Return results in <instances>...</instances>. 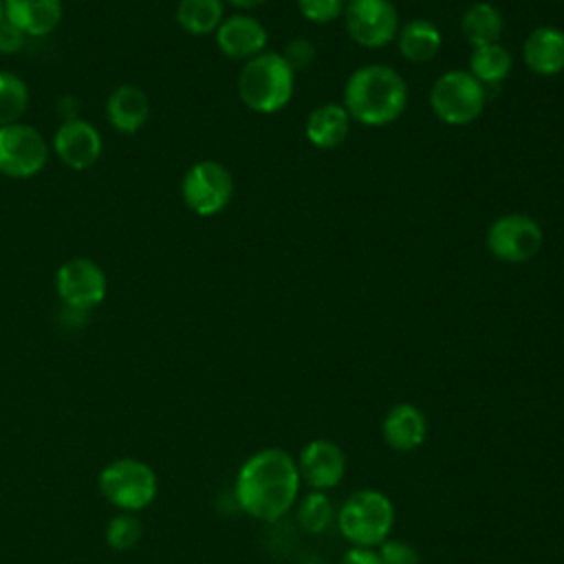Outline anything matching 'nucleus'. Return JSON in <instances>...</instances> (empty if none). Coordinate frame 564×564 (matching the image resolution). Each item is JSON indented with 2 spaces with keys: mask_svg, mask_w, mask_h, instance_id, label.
Instances as JSON below:
<instances>
[{
  "mask_svg": "<svg viewBox=\"0 0 564 564\" xmlns=\"http://www.w3.org/2000/svg\"><path fill=\"white\" fill-rule=\"evenodd\" d=\"M441 44H443V35L438 26L425 18H416L401 24L397 33L399 53L412 64H425L434 59L436 53L441 51Z\"/></svg>",
  "mask_w": 564,
  "mask_h": 564,
  "instance_id": "aec40b11",
  "label": "nucleus"
},
{
  "mask_svg": "<svg viewBox=\"0 0 564 564\" xmlns=\"http://www.w3.org/2000/svg\"><path fill=\"white\" fill-rule=\"evenodd\" d=\"M267 29L262 22L247 13L229 15L220 22L216 29V44L218 48L238 62H247L260 53H264L267 46Z\"/></svg>",
  "mask_w": 564,
  "mask_h": 564,
  "instance_id": "4468645a",
  "label": "nucleus"
},
{
  "mask_svg": "<svg viewBox=\"0 0 564 564\" xmlns=\"http://www.w3.org/2000/svg\"><path fill=\"white\" fill-rule=\"evenodd\" d=\"M485 242L496 260L520 264L538 256L544 234L535 218L527 214H505L489 225Z\"/></svg>",
  "mask_w": 564,
  "mask_h": 564,
  "instance_id": "0eeeda50",
  "label": "nucleus"
},
{
  "mask_svg": "<svg viewBox=\"0 0 564 564\" xmlns=\"http://www.w3.org/2000/svg\"><path fill=\"white\" fill-rule=\"evenodd\" d=\"M223 20H225L223 0H178L176 4V22L181 24L183 31L192 35L216 33Z\"/></svg>",
  "mask_w": 564,
  "mask_h": 564,
  "instance_id": "4be33fe9",
  "label": "nucleus"
},
{
  "mask_svg": "<svg viewBox=\"0 0 564 564\" xmlns=\"http://www.w3.org/2000/svg\"><path fill=\"white\" fill-rule=\"evenodd\" d=\"M335 520L352 546L375 549L388 540L394 527V505L379 489H359L344 500Z\"/></svg>",
  "mask_w": 564,
  "mask_h": 564,
  "instance_id": "20e7f679",
  "label": "nucleus"
},
{
  "mask_svg": "<svg viewBox=\"0 0 564 564\" xmlns=\"http://www.w3.org/2000/svg\"><path fill=\"white\" fill-rule=\"evenodd\" d=\"M350 121L341 104L317 106L306 119V139L317 150H333L346 141Z\"/></svg>",
  "mask_w": 564,
  "mask_h": 564,
  "instance_id": "6ab92c4d",
  "label": "nucleus"
},
{
  "mask_svg": "<svg viewBox=\"0 0 564 564\" xmlns=\"http://www.w3.org/2000/svg\"><path fill=\"white\" fill-rule=\"evenodd\" d=\"M280 55H282L284 62L293 68V73H297V70L308 68V66L315 62L317 51H315V44H313L311 40H306V37H293V40L286 42V46H284V51H282Z\"/></svg>",
  "mask_w": 564,
  "mask_h": 564,
  "instance_id": "cd10ccee",
  "label": "nucleus"
},
{
  "mask_svg": "<svg viewBox=\"0 0 564 564\" xmlns=\"http://www.w3.org/2000/svg\"><path fill=\"white\" fill-rule=\"evenodd\" d=\"M141 533H143L141 520L137 516H132L130 511H121L119 516H115L110 520L108 531H106V540L112 549L128 551L141 540Z\"/></svg>",
  "mask_w": 564,
  "mask_h": 564,
  "instance_id": "a878e982",
  "label": "nucleus"
},
{
  "mask_svg": "<svg viewBox=\"0 0 564 564\" xmlns=\"http://www.w3.org/2000/svg\"><path fill=\"white\" fill-rule=\"evenodd\" d=\"M4 18L26 37L48 35L62 20L59 0H4Z\"/></svg>",
  "mask_w": 564,
  "mask_h": 564,
  "instance_id": "f3484780",
  "label": "nucleus"
},
{
  "mask_svg": "<svg viewBox=\"0 0 564 564\" xmlns=\"http://www.w3.org/2000/svg\"><path fill=\"white\" fill-rule=\"evenodd\" d=\"M524 66L540 77H553L564 70V31L557 26H535L522 44Z\"/></svg>",
  "mask_w": 564,
  "mask_h": 564,
  "instance_id": "2eb2a0df",
  "label": "nucleus"
},
{
  "mask_svg": "<svg viewBox=\"0 0 564 564\" xmlns=\"http://www.w3.org/2000/svg\"><path fill=\"white\" fill-rule=\"evenodd\" d=\"M295 458L282 447H264L251 454L236 476L238 507L262 522H275L291 511L300 494Z\"/></svg>",
  "mask_w": 564,
  "mask_h": 564,
  "instance_id": "f257e3e1",
  "label": "nucleus"
},
{
  "mask_svg": "<svg viewBox=\"0 0 564 564\" xmlns=\"http://www.w3.org/2000/svg\"><path fill=\"white\" fill-rule=\"evenodd\" d=\"M24 40H26V35L20 29H15L13 24H9L7 20L0 24V53H4V55L18 53L24 46Z\"/></svg>",
  "mask_w": 564,
  "mask_h": 564,
  "instance_id": "c756f323",
  "label": "nucleus"
},
{
  "mask_svg": "<svg viewBox=\"0 0 564 564\" xmlns=\"http://www.w3.org/2000/svg\"><path fill=\"white\" fill-rule=\"evenodd\" d=\"M379 555L383 564H421L419 551L414 549V544L405 542V540H383L379 544Z\"/></svg>",
  "mask_w": 564,
  "mask_h": 564,
  "instance_id": "c85d7f7f",
  "label": "nucleus"
},
{
  "mask_svg": "<svg viewBox=\"0 0 564 564\" xmlns=\"http://www.w3.org/2000/svg\"><path fill=\"white\" fill-rule=\"evenodd\" d=\"M159 482L150 465L137 458H117L99 474L101 496L121 511H139L156 496Z\"/></svg>",
  "mask_w": 564,
  "mask_h": 564,
  "instance_id": "423d86ee",
  "label": "nucleus"
},
{
  "mask_svg": "<svg viewBox=\"0 0 564 564\" xmlns=\"http://www.w3.org/2000/svg\"><path fill=\"white\" fill-rule=\"evenodd\" d=\"M513 59L511 53L500 44H487V46H476L471 48L469 55V73L487 88L505 82L511 73Z\"/></svg>",
  "mask_w": 564,
  "mask_h": 564,
  "instance_id": "5701e85b",
  "label": "nucleus"
},
{
  "mask_svg": "<svg viewBox=\"0 0 564 564\" xmlns=\"http://www.w3.org/2000/svg\"><path fill=\"white\" fill-rule=\"evenodd\" d=\"M339 564H383L381 555L377 549L370 546H350L344 555Z\"/></svg>",
  "mask_w": 564,
  "mask_h": 564,
  "instance_id": "7c9ffc66",
  "label": "nucleus"
},
{
  "mask_svg": "<svg viewBox=\"0 0 564 564\" xmlns=\"http://www.w3.org/2000/svg\"><path fill=\"white\" fill-rule=\"evenodd\" d=\"M408 104V86L401 73L386 64L355 68L344 86L348 117L361 126L381 128L397 121Z\"/></svg>",
  "mask_w": 564,
  "mask_h": 564,
  "instance_id": "f03ea898",
  "label": "nucleus"
},
{
  "mask_svg": "<svg viewBox=\"0 0 564 564\" xmlns=\"http://www.w3.org/2000/svg\"><path fill=\"white\" fill-rule=\"evenodd\" d=\"M106 115L115 130L132 134L150 117V99L137 86H119L106 101Z\"/></svg>",
  "mask_w": 564,
  "mask_h": 564,
  "instance_id": "a211bd4d",
  "label": "nucleus"
},
{
  "mask_svg": "<svg viewBox=\"0 0 564 564\" xmlns=\"http://www.w3.org/2000/svg\"><path fill=\"white\" fill-rule=\"evenodd\" d=\"M7 18H4V0H0V24L4 22Z\"/></svg>",
  "mask_w": 564,
  "mask_h": 564,
  "instance_id": "473e14b6",
  "label": "nucleus"
},
{
  "mask_svg": "<svg viewBox=\"0 0 564 564\" xmlns=\"http://www.w3.org/2000/svg\"><path fill=\"white\" fill-rule=\"evenodd\" d=\"M29 106L26 84L7 70H0V128L18 123Z\"/></svg>",
  "mask_w": 564,
  "mask_h": 564,
  "instance_id": "393cba45",
  "label": "nucleus"
},
{
  "mask_svg": "<svg viewBox=\"0 0 564 564\" xmlns=\"http://www.w3.org/2000/svg\"><path fill=\"white\" fill-rule=\"evenodd\" d=\"M502 29V13L491 2H474L460 15V33L471 48L500 42Z\"/></svg>",
  "mask_w": 564,
  "mask_h": 564,
  "instance_id": "412c9836",
  "label": "nucleus"
},
{
  "mask_svg": "<svg viewBox=\"0 0 564 564\" xmlns=\"http://www.w3.org/2000/svg\"><path fill=\"white\" fill-rule=\"evenodd\" d=\"M381 434L388 447L412 452L421 447L427 436V419L414 403H397L386 412Z\"/></svg>",
  "mask_w": 564,
  "mask_h": 564,
  "instance_id": "dca6fc26",
  "label": "nucleus"
},
{
  "mask_svg": "<svg viewBox=\"0 0 564 564\" xmlns=\"http://www.w3.org/2000/svg\"><path fill=\"white\" fill-rule=\"evenodd\" d=\"M48 159L44 137L26 123H9L0 128V174L29 178L37 174Z\"/></svg>",
  "mask_w": 564,
  "mask_h": 564,
  "instance_id": "9d476101",
  "label": "nucleus"
},
{
  "mask_svg": "<svg viewBox=\"0 0 564 564\" xmlns=\"http://www.w3.org/2000/svg\"><path fill=\"white\" fill-rule=\"evenodd\" d=\"M335 511H333V502L328 500L326 491H315L311 489L302 500H300V507H297V522L300 527L306 531V533H313V535H319L324 533L330 522L335 520Z\"/></svg>",
  "mask_w": 564,
  "mask_h": 564,
  "instance_id": "b1692460",
  "label": "nucleus"
},
{
  "mask_svg": "<svg viewBox=\"0 0 564 564\" xmlns=\"http://www.w3.org/2000/svg\"><path fill=\"white\" fill-rule=\"evenodd\" d=\"M341 15L350 40L364 48L392 44L401 29L397 7L390 0H348Z\"/></svg>",
  "mask_w": 564,
  "mask_h": 564,
  "instance_id": "6e6552de",
  "label": "nucleus"
},
{
  "mask_svg": "<svg viewBox=\"0 0 564 564\" xmlns=\"http://www.w3.org/2000/svg\"><path fill=\"white\" fill-rule=\"evenodd\" d=\"M236 88L249 110L273 115L293 99L295 73L280 53L264 51L242 64Z\"/></svg>",
  "mask_w": 564,
  "mask_h": 564,
  "instance_id": "7ed1b4c3",
  "label": "nucleus"
},
{
  "mask_svg": "<svg viewBox=\"0 0 564 564\" xmlns=\"http://www.w3.org/2000/svg\"><path fill=\"white\" fill-rule=\"evenodd\" d=\"M295 463L300 480L315 491L337 487L346 474V454L335 441L328 438H315L306 443Z\"/></svg>",
  "mask_w": 564,
  "mask_h": 564,
  "instance_id": "f8f14e48",
  "label": "nucleus"
},
{
  "mask_svg": "<svg viewBox=\"0 0 564 564\" xmlns=\"http://www.w3.org/2000/svg\"><path fill=\"white\" fill-rule=\"evenodd\" d=\"M181 194L194 214L214 216L223 212L234 196L231 172L218 161H198L185 172Z\"/></svg>",
  "mask_w": 564,
  "mask_h": 564,
  "instance_id": "1a4fd4ad",
  "label": "nucleus"
},
{
  "mask_svg": "<svg viewBox=\"0 0 564 564\" xmlns=\"http://www.w3.org/2000/svg\"><path fill=\"white\" fill-rule=\"evenodd\" d=\"M485 86L463 68L438 75L430 90V106L436 119L447 126H467L485 110Z\"/></svg>",
  "mask_w": 564,
  "mask_h": 564,
  "instance_id": "39448f33",
  "label": "nucleus"
},
{
  "mask_svg": "<svg viewBox=\"0 0 564 564\" xmlns=\"http://www.w3.org/2000/svg\"><path fill=\"white\" fill-rule=\"evenodd\" d=\"M57 295L68 308L90 311L106 297V275L88 258L66 260L55 275Z\"/></svg>",
  "mask_w": 564,
  "mask_h": 564,
  "instance_id": "9b49d317",
  "label": "nucleus"
},
{
  "mask_svg": "<svg viewBox=\"0 0 564 564\" xmlns=\"http://www.w3.org/2000/svg\"><path fill=\"white\" fill-rule=\"evenodd\" d=\"M223 2H229L236 9H256V7L264 4L267 0H223Z\"/></svg>",
  "mask_w": 564,
  "mask_h": 564,
  "instance_id": "2f4dec72",
  "label": "nucleus"
},
{
  "mask_svg": "<svg viewBox=\"0 0 564 564\" xmlns=\"http://www.w3.org/2000/svg\"><path fill=\"white\" fill-rule=\"evenodd\" d=\"M304 20L313 24H328L344 13V0H297Z\"/></svg>",
  "mask_w": 564,
  "mask_h": 564,
  "instance_id": "bb28decb",
  "label": "nucleus"
},
{
  "mask_svg": "<svg viewBox=\"0 0 564 564\" xmlns=\"http://www.w3.org/2000/svg\"><path fill=\"white\" fill-rule=\"evenodd\" d=\"M53 148L66 167L86 170L101 154V137L93 123L75 117L57 128Z\"/></svg>",
  "mask_w": 564,
  "mask_h": 564,
  "instance_id": "ddd939ff",
  "label": "nucleus"
}]
</instances>
